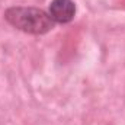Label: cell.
<instances>
[{
  "label": "cell",
  "instance_id": "obj_1",
  "mask_svg": "<svg viewBox=\"0 0 125 125\" xmlns=\"http://www.w3.org/2000/svg\"><path fill=\"white\" fill-rule=\"evenodd\" d=\"M3 16L10 26L29 35H45L55 26L48 12L32 6H12Z\"/></svg>",
  "mask_w": 125,
  "mask_h": 125
},
{
  "label": "cell",
  "instance_id": "obj_2",
  "mask_svg": "<svg viewBox=\"0 0 125 125\" xmlns=\"http://www.w3.org/2000/svg\"><path fill=\"white\" fill-rule=\"evenodd\" d=\"M48 15L54 23H70L76 16V3L73 0H51L48 6Z\"/></svg>",
  "mask_w": 125,
  "mask_h": 125
}]
</instances>
